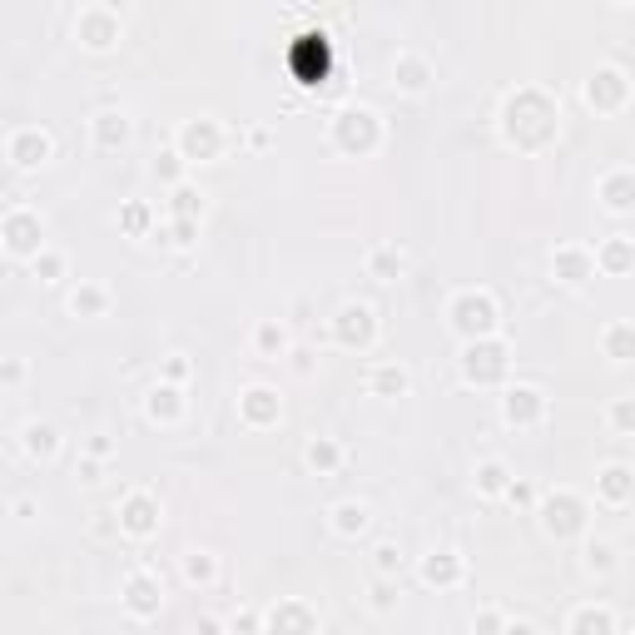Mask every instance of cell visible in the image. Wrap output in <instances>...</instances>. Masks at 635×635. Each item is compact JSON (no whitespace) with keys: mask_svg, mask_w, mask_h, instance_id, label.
I'll return each mask as SVG.
<instances>
[{"mask_svg":"<svg viewBox=\"0 0 635 635\" xmlns=\"http://www.w3.org/2000/svg\"><path fill=\"white\" fill-rule=\"evenodd\" d=\"M298 70H303V75H323V70H328L323 35H303V45H298Z\"/></svg>","mask_w":635,"mask_h":635,"instance_id":"cell-1","label":"cell"}]
</instances>
